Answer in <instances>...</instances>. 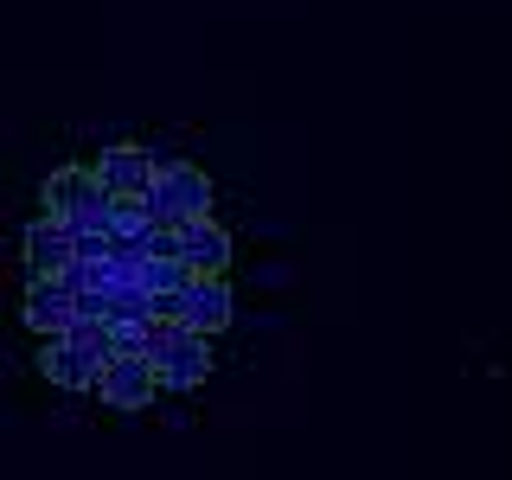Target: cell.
<instances>
[{
    "instance_id": "obj_1",
    "label": "cell",
    "mask_w": 512,
    "mask_h": 480,
    "mask_svg": "<svg viewBox=\"0 0 512 480\" xmlns=\"http://www.w3.org/2000/svg\"><path fill=\"white\" fill-rule=\"evenodd\" d=\"M148 365L160 391H199L212 378V333L186 327V320H148Z\"/></svg>"
},
{
    "instance_id": "obj_2",
    "label": "cell",
    "mask_w": 512,
    "mask_h": 480,
    "mask_svg": "<svg viewBox=\"0 0 512 480\" xmlns=\"http://www.w3.org/2000/svg\"><path fill=\"white\" fill-rule=\"evenodd\" d=\"M218 199V186L205 180L192 160L173 154L167 167H154V180L141 186V212H148V224H186V218H205Z\"/></svg>"
},
{
    "instance_id": "obj_3",
    "label": "cell",
    "mask_w": 512,
    "mask_h": 480,
    "mask_svg": "<svg viewBox=\"0 0 512 480\" xmlns=\"http://www.w3.org/2000/svg\"><path fill=\"white\" fill-rule=\"evenodd\" d=\"M39 199H45L52 218H64V231H90V224H103V212H109V192L96 186L90 167H58L52 180L39 186ZM103 231H109V224H103Z\"/></svg>"
},
{
    "instance_id": "obj_4",
    "label": "cell",
    "mask_w": 512,
    "mask_h": 480,
    "mask_svg": "<svg viewBox=\"0 0 512 480\" xmlns=\"http://www.w3.org/2000/svg\"><path fill=\"white\" fill-rule=\"evenodd\" d=\"M96 397H103L109 410H148L154 397H160V378H154V365H148V352H116V359H103V372H96L90 384Z\"/></svg>"
},
{
    "instance_id": "obj_5",
    "label": "cell",
    "mask_w": 512,
    "mask_h": 480,
    "mask_svg": "<svg viewBox=\"0 0 512 480\" xmlns=\"http://www.w3.org/2000/svg\"><path fill=\"white\" fill-rule=\"evenodd\" d=\"M173 244H180V256H186L192 276H224V269H231V231H224V224H212V212L173 224Z\"/></svg>"
},
{
    "instance_id": "obj_6",
    "label": "cell",
    "mask_w": 512,
    "mask_h": 480,
    "mask_svg": "<svg viewBox=\"0 0 512 480\" xmlns=\"http://www.w3.org/2000/svg\"><path fill=\"white\" fill-rule=\"evenodd\" d=\"M231 314H237V295H231V282L224 276H192L186 288H180V320L186 327H199V333H218L231 327Z\"/></svg>"
},
{
    "instance_id": "obj_7",
    "label": "cell",
    "mask_w": 512,
    "mask_h": 480,
    "mask_svg": "<svg viewBox=\"0 0 512 480\" xmlns=\"http://www.w3.org/2000/svg\"><path fill=\"white\" fill-rule=\"evenodd\" d=\"M71 263V231H64V218H32L20 231V269L26 276H58V269Z\"/></svg>"
},
{
    "instance_id": "obj_8",
    "label": "cell",
    "mask_w": 512,
    "mask_h": 480,
    "mask_svg": "<svg viewBox=\"0 0 512 480\" xmlns=\"http://www.w3.org/2000/svg\"><path fill=\"white\" fill-rule=\"evenodd\" d=\"M20 320L32 333H64L71 327V288H64L58 276H26V295H20Z\"/></svg>"
},
{
    "instance_id": "obj_9",
    "label": "cell",
    "mask_w": 512,
    "mask_h": 480,
    "mask_svg": "<svg viewBox=\"0 0 512 480\" xmlns=\"http://www.w3.org/2000/svg\"><path fill=\"white\" fill-rule=\"evenodd\" d=\"M96 186L103 192H141L154 180V148H141V141H122V148H103V160H96Z\"/></svg>"
},
{
    "instance_id": "obj_10",
    "label": "cell",
    "mask_w": 512,
    "mask_h": 480,
    "mask_svg": "<svg viewBox=\"0 0 512 480\" xmlns=\"http://www.w3.org/2000/svg\"><path fill=\"white\" fill-rule=\"evenodd\" d=\"M135 282L148 288V295H180V288L192 282V269H186V256H141Z\"/></svg>"
}]
</instances>
